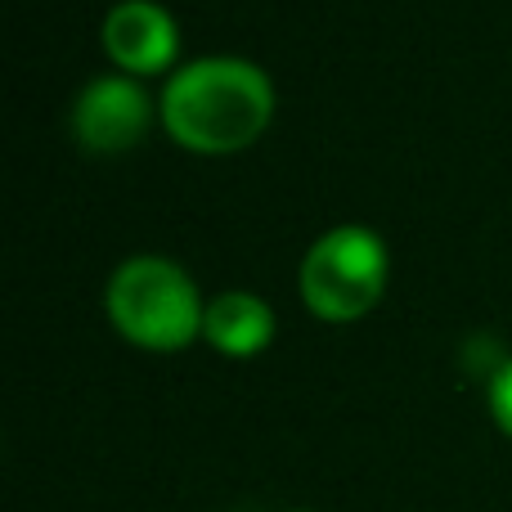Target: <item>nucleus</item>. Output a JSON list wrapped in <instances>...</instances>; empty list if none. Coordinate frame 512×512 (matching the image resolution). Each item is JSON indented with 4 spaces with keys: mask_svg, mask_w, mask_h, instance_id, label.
I'll list each match as a JSON object with an SVG mask.
<instances>
[{
    "mask_svg": "<svg viewBox=\"0 0 512 512\" xmlns=\"http://www.w3.org/2000/svg\"><path fill=\"white\" fill-rule=\"evenodd\" d=\"M387 288V248L364 225L324 234L301 261V297L319 319H360Z\"/></svg>",
    "mask_w": 512,
    "mask_h": 512,
    "instance_id": "nucleus-3",
    "label": "nucleus"
},
{
    "mask_svg": "<svg viewBox=\"0 0 512 512\" xmlns=\"http://www.w3.org/2000/svg\"><path fill=\"white\" fill-rule=\"evenodd\" d=\"M176 18L153 0H126L104 18V50L126 72H162L176 59Z\"/></svg>",
    "mask_w": 512,
    "mask_h": 512,
    "instance_id": "nucleus-5",
    "label": "nucleus"
},
{
    "mask_svg": "<svg viewBox=\"0 0 512 512\" xmlns=\"http://www.w3.org/2000/svg\"><path fill=\"white\" fill-rule=\"evenodd\" d=\"M108 315L149 351H180L203 328V301L180 265L162 256H135L108 279Z\"/></svg>",
    "mask_w": 512,
    "mask_h": 512,
    "instance_id": "nucleus-2",
    "label": "nucleus"
},
{
    "mask_svg": "<svg viewBox=\"0 0 512 512\" xmlns=\"http://www.w3.org/2000/svg\"><path fill=\"white\" fill-rule=\"evenodd\" d=\"M274 90L248 59H198L167 81L162 122L198 153H234L265 131Z\"/></svg>",
    "mask_w": 512,
    "mask_h": 512,
    "instance_id": "nucleus-1",
    "label": "nucleus"
},
{
    "mask_svg": "<svg viewBox=\"0 0 512 512\" xmlns=\"http://www.w3.org/2000/svg\"><path fill=\"white\" fill-rule=\"evenodd\" d=\"M490 414H495V423L512 436V360L495 373V382H490Z\"/></svg>",
    "mask_w": 512,
    "mask_h": 512,
    "instance_id": "nucleus-7",
    "label": "nucleus"
},
{
    "mask_svg": "<svg viewBox=\"0 0 512 512\" xmlns=\"http://www.w3.org/2000/svg\"><path fill=\"white\" fill-rule=\"evenodd\" d=\"M203 333L216 351L234 355V360H248V355H261L270 346L274 310L261 297H252V292H221L203 315Z\"/></svg>",
    "mask_w": 512,
    "mask_h": 512,
    "instance_id": "nucleus-6",
    "label": "nucleus"
},
{
    "mask_svg": "<svg viewBox=\"0 0 512 512\" xmlns=\"http://www.w3.org/2000/svg\"><path fill=\"white\" fill-rule=\"evenodd\" d=\"M149 126V99L135 81L126 77H99L81 90L72 108V131L86 149L95 153H122Z\"/></svg>",
    "mask_w": 512,
    "mask_h": 512,
    "instance_id": "nucleus-4",
    "label": "nucleus"
}]
</instances>
